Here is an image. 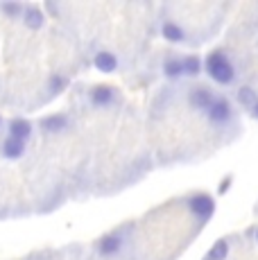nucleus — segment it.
<instances>
[{"instance_id": "obj_1", "label": "nucleus", "mask_w": 258, "mask_h": 260, "mask_svg": "<svg viewBox=\"0 0 258 260\" xmlns=\"http://www.w3.org/2000/svg\"><path fill=\"white\" fill-rule=\"evenodd\" d=\"M204 68L213 82L224 84V86L227 84H233V79H236V68H233L231 59L227 57V52H222V50H215V52L208 54L204 61Z\"/></svg>"}, {"instance_id": "obj_2", "label": "nucleus", "mask_w": 258, "mask_h": 260, "mask_svg": "<svg viewBox=\"0 0 258 260\" xmlns=\"http://www.w3.org/2000/svg\"><path fill=\"white\" fill-rule=\"evenodd\" d=\"M188 211L195 215L200 222H208L215 213V199L206 192H197L188 199Z\"/></svg>"}, {"instance_id": "obj_3", "label": "nucleus", "mask_w": 258, "mask_h": 260, "mask_svg": "<svg viewBox=\"0 0 258 260\" xmlns=\"http://www.w3.org/2000/svg\"><path fill=\"white\" fill-rule=\"evenodd\" d=\"M206 116L213 124H224L227 120H231V116H233L231 102L227 98H215L211 107L206 109Z\"/></svg>"}, {"instance_id": "obj_4", "label": "nucleus", "mask_w": 258, "mask_h": 260, "mask_svg": "<svg viewBox=\"0 0 258 260\" xmlns=\"http://www.w3.org/2000/svg\"><path fill=\"white\" fill-rule=\"evenodd\" d=\"M32 122L25 118H12L7 122V136L9 138H16V141H23V143H27L29 141V136H32Z\"/></svg>"}, {"instance_id": "obj_5", "label": "nucleus", "mask_w": 258, "mask_h": 260, "mask_svg": "<svg viewBox=\"0 0 258 260\" xmlns=\"http://www.w3.org/2000/svg\"><path fill=\"white\" fill-rule=\"evenodd\" d=\"M27 145L23 141H16V138H3L0 141V156L3 158H9V161H18V158L25 154Z\"/></svg>"}, {"instance_id": "obj_6", "label": "nucleus", "mask_w": 258, "mask_h": 260, "mask_svg": "<svg viewBox=\"0 0 258 260\" xmlns=\"http://www.w3.org/2000/svg\"><path fill=\"white\" fill-rule=\"evenodd\" d=\"M88 98H91V104L95 109H107V107H111V104H116V88H111V86H95Z\"/></svg>"}, {"instance_id": "obj_7", "label": "nucleus", "mask_w": 258, "mask_h": 260, "mask_svg": "<svg viewBox=\"0 0 258 260\" xmlns=\"http://www.w3.org/2000/svg\"><path fill=\"white\" fill-rule=\"evenodd\" d=\"M213 100H215L213 91H211V88H204V86L195 88V91L188 95V102H190V107L195 109V111H204V113H206V109L213 104Z\"/></svg>"}, {"instance_id": "obj_8", "label": "nucleus", "mask_w": 258, "mask_h": 260, "mask_svg": "<svg viewBox=\"0 0 258 260\" xmlns=\"http://www.w3.org/2000/svg\"><path fill=\"white\" fill-rule=\"evenodd\" d=\"M120 249H122V236L120 233H109V236H104L100 242H98V251H100V256H104V258L116 256Z\"/></svg>"}, {"instance_id": "obj_9", "label": "nucleus", "mask_w": 258, "mask_h": 260, "mask_svg": "<svg viewBox=\"0 0 258 260\" xmlns=\"http://www.w3.org/2000/svg\"><path fill=\"white\" fill-rule=\"evenodd\" d=\"M21 18H23V23H25V27H29V29H41L43 23H46V14H43V9L37 7V5H25Z\"/></svg>"}, {"instance_id": "obj_10", "label": "nucleus", "mask_w": 258, "mask_h": 260, "mask_svg": "<svg viewBox=\"0 0 258 260\" xmlns=\"http://www.w3.org/2000/svg\"><path fill=\"white\" fill-rule=\"evenodd\" d=\"M43 134H61L68 127V118L63 113H54V116H46L39 122Z\"/></svg>"}, {"instance_id": "obj_11", "label": "nucleus", "mask_w": 258, "mask_h": 260, "mask_svg": "<svg viewBox=\"0 0 258 260\" xmlns=\"http://www.w3.org/2000/svg\"><path fill=\"white\" fill-rule=\"evenodd\" d=\"M161 34L166 41H172V43H183L186 41V32H183L181 25H177L175 21H166L161 27Z\"/></svg>"}, {"instance_id": "obj_12", "label": "nucleus", "mask_w": 258, "mask_h": 260, "mask_svg": "<svg viewBox=\"0 0 258 260\" xmlns=\"http://www.w3.org/2000/svg\"><path fill=\"white\" fill-rule=\"evenodd\" d=\"M93 63H95V68L100 73H113L118 68V59L116 54L107 52V50H102V52L95 54V59H93Z\"/></svg>"}, {"instance_id": "obj_13", "label": "nucleus", "mask_w": 258, "mask_h": 260, "mask_svg": "<svg viewBox=\"0 0 258 260\" xmlns=\"http://www.w3.org/2000/svg\"><path fill=\"white\" fill-rule=\"evenodd\" d=\"M181 68H183V75H190V77H197L202 73V61L197 54H188V57L181 59Z\"/></svg>"}, {"instance_id": "obj_14", "label": "nucleus", "mask_w": 258, "mask_h": 260, "mask_svg": "<svg viewBox=\"0 0 258 260\" xmlns=\"http://www.w3.org/2000/svg\"><path fill=\"white\" fill-rule=\"evenodd\" d=\"M163 73H166V77H170V79L181 77V75H183L181 59L179 57H168L166 61H163Z\"/></svg>"}, {"instance_id": "obj_15", "label": "nucleus", "mask_w": 258, "mask_h": 260, "mask_svg": "<svg viewBox=\"0 0 258 260\" xmlns=\"http://www.w3.org/2000/svg\"><path fill=\"white\" fill-rule=\"evenodd\" d=\"M66 86H68V77H66V75L52 73L50 77H48V91H50V95H59Z\"/></svg>"}, {"instance_id": "obj_16", "label": "nucleus", "mask_w": 258, "mask_h": 260, "mask_svg": "<svg viewBox=\"0 0 258 260\" xmlns=\"http://www.w3.org/2000/svg\"><path fill=\"white\" fill-rule=\"evenodd\" d=\"M227 256H229V242L227 240H217L208 249V260H227Z\"/></svg>"}, {"instance_id": "obj_17", "label": "nucleus", "mask_w": 258, "mask_h": 260, "mask_svg": "<svg viewBox=\"0 0 258 260\" xmlns=\"http://www.w3.org/2000/svg\"><path fill=\"white\" fill-rule=\"evenodd\" d=\"M23 9H25V5H21V3H0V12L7 18H21Z\"/></svg>"}, {"instance_id": "obj_18", "label": "nucleus", "mask_w": 258, "mask_h": 260, "mask_svg": "<svg viewBox=\"0 0 258 260\" xmlns=\"http://www.w3.org/2000/svg\"><path fill=\"white\" fill-rule=\"evenodd\" d=\"M256 100H258V98H256V93L251 91V88H240V91H238V102H240L242 107L251 109Z\"/></svg>"}, {"instance_id": "obj_19", "label": "nucleus", "mask_w": 258, "mask_h": 260, "mask_svg": "<svg viewBox=\"0 0 258 260\" xmlns=\"http://www.w3.org/2000/svg\"><path fill=\"white\" fill-rule=\"evenodd\" d=\"M46 9H48V12H50V14H54V16H57V14H59V7H57V5H54V3H46Z\"/></svg>"}, {"instance_id": "obj_20", "label": "nucleus", "mask_w": 258, "mask_h": 260, "mask_svg": "<svg viewBox=\"0 0 258 260\" xmlns=\"http://www.w3.org/2000/svg\"><path fill=\"white\" fill-rule=\"evenodd\" d=\"M251 116H254V118L258 120V100L254 102V107H251Z\"/></svg>"}, {"instance_id": "obj_21", "label": "nucleus", "mask_w": 258, "mask_h": 260, "mask_svg": "<svg viewBox=\"0 0 258 260\" xmlns=\"http://www.w3.org/2000/svg\"><path fill=\"white\" fill-rule=\"evenodd\" d=\"M3 124H5V122H3V116H0V129H3Z\"/></svg>"}, {"instance_id": "obj_22", "label": "nucleus", "mask_w": 258, "mask_h": 260, "mask_svg": "<svg viewBox=\"0 0 258 260\" xmlns=\"http://www.w3.org/2000/svg\"><path fill=\"white\" fill-rule=\"evenodd\" d=\"M256 240H258V229H256Z\"/></svg>"}, {"instance_id": "obj_23", "label": "nucleus", "mask_w": 258, "mask_h": 260, "mask_svg": "<svg viewBox=\"0 0 258 260\" xmlns=\"http://www.w3.org/2000/svg\"><path fill=\"white\" fill-rule=\"evenodd\" d=\"M204 260H208V258H204Z\"/></svg>"}]
</instances>
